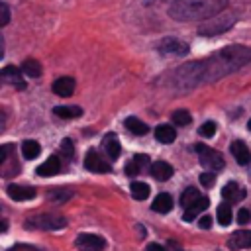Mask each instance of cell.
I'll return each mask as SVG.
<instances>
[{
  "label": "cell",
  "instance_id": "cell-1",
  "mask_svg": "<svg viewBox=\"0 0 251 251\" xmlns=\"http://www.w3.org/2000/svg\"><path fill=\"white\" fill-rule=\"evenodd\" d=\"M227 0H176L171 6L175 20H204L226 8Z\"/></svg>",
  "mask_w": 251,
  "mask_h": 251
},
{
  "label": "cell",
  "instance_id": "cell-2",
  "mask_svg": "<svg viewBox=\"0 0 251 251\" xmlns=\"http://www.w3.org/2000/svg\"><path fill=\"white\" fill-rule=\"evenodd\" d=\"M67 226V220L59 214H39V216H33L25 222V227L31 229H63Z\"/></svg>",
  "mask_w": 251,
  "mask_h": 251
},
{
  "label": "cell",
  "instance_id": "cell-3",
  "mask_svg": "<svg viewBox=\"0 0 251 251\" xmlns=\"http://www.w3.org/2000/svg\"><path fill=\"white\" fill-rule=\"evenodd\" d=\"M194 149H196V153H198V159H200L202 167H206V169H210V171H222V169H224L226 163H224V157H222L218 151H214L212 147L202 145V143H196Z\"/></svg>",
  "mask_w": 251,
  "mask_h": 251
},
{
  "label": "cell",
  "instance_id": "cell-4",
  "mask_svg": "<svg viewBox=\"0 0 251 251\" xmlns=\"http://www.w3.org/2000/svg\"><path fill=\"white\" fill-rule=\"evenodd\" d=\"M84 167H86L90 173H108V171H110V159H104V157L100 155V151L90 149V151L84 155Z\"/></svg>",
  "mask_w": 251,
  "mask_h": 251
},
{
  "label": "cell",
  "instance_id": "cell-5",
  "mask_svg": "<svg viewBox=\"0 0 251 251\" xmlns=\"http://www.w3.org/2000/svg\"><path fill=\"white\" fill-rule=\"evenodd\" d=\"M231 22H233V16H231V14L220 16L218 20H212V22L204 24V25L198 29V33H202V35H214V33L226 31V29H229V27H231Z\"/></svg>",
  "mask_w": 251,
  "mask_h": 251
},
{
  "label": "cell",
  "instance_id": "cell-6",
  "mask_svg": "<svg viewBox=\"0 0 251 251\" xmlns=\"http://www.w3.org/2000/svg\"><path fill=\"white\" fill-rule=\"evenodd\" d=\"M76 247L80 251H102L106 247L104 237L94 235V233H80L76 237Z\"/></svg>",
  "mask_w": 251,
  "mask_h": 251
},
{
  "label": "cell",
  "instance_id": "cell-7",
  "mask_svg": "<svg viewBox=\"0 0 251 251\" xmlns=\"http://www.w3.org/2000/svg\"><path fill=\"white\" fill-rule=\"evenodd\" d=\"M0 80H2L4 84L16 86V88H20V90L25 88V80L22 78V69H16V67H12V65H8V67L2 69V73H0Z\"/></svg>",
  "mask_w": 251,
  "mask_h": 251
},
{
  "label": "cell",
  "instance_id": "cell-8",
  "mask_svg": "<svg viewBox=\"0 0 251 251\" xmlns=\"http://www.w3.org/2000/svg\"><path fill=\"white\" fill-rule=\"evenodd\" d=\"M159 51L165 53V55H186L188 53V45L180 39H175V37H165L161 43H159Z\"/></svg>",
  "mask_w": 251,
  "mask_h": 251
},
{
  "label": "cell",
  "instance_id": "cell-9",
  "mask_svg": "<svg viewBox=\"0 0 251 251\" xmlns=\"http://www.w3.org/2000/svg\"><path fill=\"white\" fill-rule=\"evenodd\" d=\"M229 249H249L251 247V229H237L227 239Z\"/></svg>",
  "mask_w": 251,
  "mask_h": 251
},
{
  "label": "cell",
  "instance_id": "cell-10",
  "mask_svg": "<svg viewBox=\"0 0 251 251\" xmlns=\"http://www.w3.org/2000/svg\"><path fill=\"white\" fill-rule=\"evenodd\" d=\"M102 151H104V155H106L110 161H116V159L120 157L122 147H120V141H118V137H116L114 133H108V135L102 139Z\"/></svg>",
  "mask_w": 251,
  "mask_h": 251
},
{
  "label": "cell",
  "instance_id": "cell-11",
  "mask_svg": "<svg viewBox=\"0 0 251 251\" xmlns=\"http://www.w3.org/2000/svg\"><path fill=\"white\" fill-rule=\"evenodd\" d=\"M53 92L61 98H69L75 92V78L71 76H61L53 82Z\"/></svg>",
  "mask_w": 251,
  "mask_h": 251
},
{
  "label": "cell",
  "instance_id": "cell-12",
  "mask_svg": "<svg viewBox=\"0 0 251 251\" xmlns=\"http://www.w3.org/2000/svg\"><path fill=\"white\" fill-rule=\"evenodd\" d=\"M6 192L10 194V198L14 200H29L35 196V188L31 186H22V184H8Z\"/></svg>",
  "mask_w": 251,
  "mask_h": 251
},
{
  "label": "cell",
  "instance_id": "cell-13",
  "mask_svg": "<svg viewBox=\"0 0 251 251\" xmlns=\"http://www.w3.org/2000/svg\"><path fill=\"white\" fill-rule=\"evenodd\" d=\"M57 173H61V161H59L57 155H51L43 165L37 167V175L39 176H53Z\"/></svg>",
  "mask_w": 251,
  "mask_h": 251
},
{
  "label": "cell",
  "instance_id": "cell-14",
  "mask_svg": "<svg viewBox=\"0 0 251 251\" xmlns=\"http://www.w3.org/2000/svg\"><path fill=\"white\" fill-rule=\"evenodd\" d=\"M208 204H210V200L206 198V196H200L192 206H188V208H184V214H182V220L184 222H192L200 212H204L206 208H208Z\"/></svg>",
  "mask_w": 251,
  "mask_h": 251
},
{
  "label": "cell",
  "instance_id": "cell-15",
  "mask_svg": "<svg viewBox=\"0 0 251 251\" xmlns=\"http://www.w3.org/2000/svg\"><path fill=\"white\" fill-rule=\"evenodd\" d=\"M222 196L226 198V202H239V200H243L245 190L239 184H235V182H227L222 188Z\"/></svg>",
  "mask_w": 251,
  "mask_h": 251
},
{
  "label": "cell",
  "instance_id": "cell-16",
  "mask_svg": "<svg viewBox=\"0 0 251 251\" xmlns=\"http://www.w3.org/2000/svg\"><path fill=\"white\" fill-rule=\"evenodd\" d=\"M231 153H233V157H235V161H237L239 165H249V161H251V151L247 149V145H245L243 141H233V143H231Z\"/></svg>",
  "mask_w": 251,
  "mask_h": 251
},
{
  "label": "cell",
  "instance_id": "cell-17",
  "mask_svg": "<svg viewBox=\"0 0 251 251\" xmlns=\"http://www.w3.org/2000/svg\"><path fill=\"white\" fill-rule=\"evenodd\" d=\"M151 175L157 178V180H169L173 176V167L165 161H155L151 165Z\"/></svg>",
  "mask_w": 251,
  "mask_h": 251
},
{
  "label": "cell",
  "instance_id": "cell-18",
  "mask_svg": "<svg viewBox=\"0 0 251 251\" xmlns=\"http://www.w3.org/2000/svg\"><path fill=\"white\" fill-rule=\"evenodd\" d=\"M151 208H153L155 212H159V214L171 212V208H173V198H171V194H167V192L157 194L155 200H153V204H151Z\"/></svg>",
  "mask_w": 251,
  "mask_h": 251
},
{
  "label": "cell",
  "instance_id": "cell-19",
  "mask_svg": "<svg viewBox=\"0 0 251 251\" xmlns=\"http://www.w3.org/2000/svg\"><path fill=\"white\" fill-rule=\"evenodd\" d=\"M175 137H176V131H175L173 126H169V124L157 126V129H155V139L157 141H161V143H173Z\"/></svg>",
  "mask_w": 251,
  "mask_h": 251
},
{
  "label": "cell",
  "instance_id": "cell-20",
  "mask_svg": "<svg viewBox=\"0 0 251 251\" xmlns=\"http://www.w3.org/2000/svg\"><path fill=\"white\" fill-rule=\"evenodd\" d=\"M126 127L133 133V135H145L147 131H149V127H147V124H143L139 118H135V116H131V118H126Z\"/></svg>",
  "mask_w": 251,
  "mask_h": 251
},
{
  "label": "cell",
  "instance_id": "cell-21",
  "mask_svg": "<svg viewBox=\"0 0 251 251\" xmlns=\"http://www.w3.org/2000/svg\"><path fill=\"white\" fill-rule=\"evenodd\" d=\"M53 112H55V116H59L63 120H73L82 114V110L78 106H57V108H53Z\"/></svg>",
  "mask_w": 251,
  "mask_h": 251
},
{
  "label": "cell",
  "instance_id": "cell-22",
  "mask_svg": "<svg viewBox=\"0 0 251 251\" xmlns=\"http://www.w3.org/2000/svg\"><path fill=\"white\" fill-rule=\"evenodd\" d=\"M22 73L25 76H31V78H37L41 75V65L35 61V59H25L22 63Z\"/></svg>",
  "mask_w": 251,
  "mask_h": 251
},
{
  "label": "cell",
  "instance_id": "cell-23",
  "mask_svg": "<svg viewBox=\"0 0 251 251\" xmlns=\"http://www.w3.org/2000/svg\"><path fill=\"white\" fill-rule=\"evenodd\" d=\"M39 153H41V147H39L37 141H33V139H25V141L22 143V155H24L25 159H35Z\"/></svg>",
  "mask_w": 251,
  "mask_h": 251
},
{
  "label": "cell",
  "instance_id": "cell-24",
  "mask_svg": "<svg viewBox=\"0 0 251 251\" xmlns=\"http://www.w3.org/2000/svg\"><path fill=\"white\" fill-rule=\"evenodd\" d=\"M131 196H133L135 200H145V198L149 196V184L139 182V180L131 182Z\"/></svg>",
  "mask_w": 251,
  "mask_h": 251
},
{
  "label": "cell",
  "instance_id": "cell-25",
  "mask_svg": "<svg viewBox=\"0 0 251 251\" xmlns=\"http://www.w3.org/2000/svg\"><path fill=\"white\" fill-rule=\"evenodd\" d=\"M200 196H202V194H200L194 186H188V188L182 192V196H180V204H182L184 208H188V206H192Z\"/></svg>",
  "mask_w": 251,
  "mask_h": 251
},
{
  "label": "cell",
  "instance_id": "cell-26",
  "mask_svg": "<svg viewBox=\"0 0 251 251\" xmlns=\"http://www.w3.org/2000/svg\"><path fill=\"white\" fill-rule=\"evenodd\" d=\"M218 222L222 226H227L231 222V208H229V202H224L218 206Z\"/></svg>",
  "mask_w": 251,
  "mask_h": 251
},
{
  "label": "cell",
  "instance_id": "cell-27",
  "mask_svg": "<svg viewBox=\"0 0 251 251\" xmlns=\"http://www.w3.org/2000/svg\"><path fill=\"white\" fill-rule=\"evenodd\" d=\"M190 114H188V110H175L173 112V122L176 124V126H188L190 124Z\"/></svg>",
  "mask_w": 251,
  "mask_h": 251
},
{
  "label": "cell",
  "instance_id": "cell-28",
  "mask_svg": "<svg viewBox=\"0 0 251 251\" xmlns=\"http://www.w3.org/2000/svg\"><path fill=\"white\" fill-rule=\"evenodd\" d=\"M61 155H63V159H67V161H71L73 155H75V145H73V141H71L69 137H65V139L61 141Z\"/></svg>",
  "mask_w": 251,
  "mask_h": 251
},
{
  "label": "cell",
  "instance_id": "cell-29",
  "mask_svg": "<svg viewBox=\"0 0 251 251\" xmlns=\"http://www.w3.org/2000/svg\"><path fill=\"white\" fill-rule=\"evenodd\" d=\"M198 133H200L202 137H212V135L216 133V124H214V122H204V124L198 127Z\"/></svg>",
  "mask_w": 251,
  "mask_h": 251
},
{
  "label": "cell",
  "instance_id": "cell-30",
  "mask_svg": "<svg viewBox=\"0 0 251 251\" xmlns=\"http://www.w3.org/2000/svg\"><path fill=\"white\" fill-rule=\"evenodd\" d=\"M141 171H143V169L139 167V163H137L135 159H131V161L126 165V175H129V176H135V175L141 173Z\"/></svg>",
  "mask_w": 251,
  "mask_h": 251
},
{
  "label": "cell",
  "instance_id": "cell-31",
  "mask_svg": "<svg viewBox=\"0 0 251 251\" xmlns=\"http://www.w3.org/2000/svg\"><path fill=\"white\" fill-rule=\"evenodd\" d=\"M214 180H216L214 173H202V175H200V184L206 186V188H212V186H214Z\"/></svg>",
  "mask_w": 251,
  "mask_h": 251
},
{
  "label": "cell",
  "instance_id": "cell-32",
  "mask_svg": "<svg viewBox=\"0 0 251 251\" xmlns=\"http://www.w3.org/2000/svg\"><path fill=\"white\" fill-rule=\"evenodd\" d=\"M0 16H2V18H0V24L6 25V24L10 22V10H8V4H4V2L0 4Z\"/></svg>",
  "mask_w": 251,
  "mask_h": 251
},
{
  "label": "cell",
  "instance_id": "cell-33",
  "mask_svg": "<svg viewBox=\"0 0 251 251\" xmlns=\"http://www.w3.org/2000/svg\"><path fill=\"white\" fill-rule=\"evenodd\" d=\"M249 220H251V212H249V210H245V208H241V210L237 212V222H239L241 226H245Z\"/></svg>",
  "mask_w": 251,
  "mask_h": 251
},
{
  "label": "cell",
  "instance_id": "cell-34",
  "mask_svg": "<svg viewBox=\"0 0 251 251\" xmlns=\"http://www.w3.org/2000/svg\"><path fill=\"white\" fill-rule=\"evenodd\" d=\"M10 251H39L37 247H31V245H25V243H18V245H14Z\"/></svg>",
  "mask_w": 251,
  "mask_h": 251
},
{
  "label": "cell",
  "instance_id": "cell-35",
  "mask_svg": "<svg viewBox=\"0 0 251 251\" xmlns=\"http://www.w3.org/2000/svg\"><path fill=\"white\" fill-rule=\"evenodd\" d=\"M210 226H212V218H210V216H202V218H200V227L206 229V227H210Z\"/></svg>",
  "mask_w": 251,
  "mask_h": 251
},
{
  "label": "cell",
  "instance_id": "cell-36",
  "mask_svg": "<svg viewBox=\"0 0 251 251\" xmlns=\"http://www.w3.org/2000/svg\"><path fill=\"white\" fill-rule=\"evenodd\" d=\"M147 251H165L161 245H157V243H149L147 245Z\"/></svg>",
  "mask_w": 251,
  "mask_h": 251
},
{
  "label": "cell",
  "instance_id": "cell-37",
  "mask_svg": "<svg viewBox=\"0 0 251 251\" xmlns=\"http://www.w3.org/2000/svg\"><path fill=\"white\" fill-rule=\"evenodd\" d=\"M247 127H249V129H251V120H249V122H247Z\"/></svg>",
  "mask_w": 251,
  "mask_h": 251
}]
</instances>
